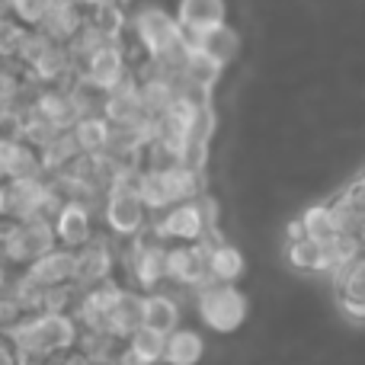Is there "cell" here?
<instances>
[{
    "instance_id": "6da1fadb",
    "label": "cell",
    "mask_w": 365,
    "mask_h": 365,
    "mask_svg": "<svg viewBox=\"0 0 365 365\" xmlns=\"http://www.w3.org/2000/svg\"><path fill=\"white\" fill-rule=\"evenodd\" d=\"M13 346L16 349H36L45 356H58V353H71L81 340V327L71 314H48L38 311L32 317H23L16 327L10 330Z\"/></svg>"
},
{
    "instance_id": "7a4b0ae2",
    "label": "cell",
    "mask_w": 365,
    "mask_h": 365,
    "mask_svg": "<svg viewBox=\"0 0 365 365\" xmlns=\"http://www.w3.org/2000/svg\"><path fill=\"white\" fill-rule=\"evenodd\" d=\"M195 311L202 324L215 334H234L247 321V298L237 285L227 282H208L195 295Z\"/></svg>"
},
{
    "instance_id": "3957f363",
    "label": "cell",
    "mask_w": 365,
    "mask_h": 365,
    "mask_svg": "<svg viewBox=\"0 0 365 365\" xmlns=\"http://www.w3.org/2000/svg\"><path fill=\"white\" fill-rule=\"evenodd\" d=\"M212 244L215 234L195 244H173L167 247V279L182 289H202L212 282Z\"/></svg>"
},
{
    "instance_id": "277c9868",
    "label": "cell",
    "mask_w": 365,
    "mask_h": 365,
    "mask_svg": "<svg viewBox=\"0 0 365 365\" xmlns=\"http://www.w3.org/2000/svg\"><path fill=\"white\" fill-rule=\"evenodd\" d=\"M128 272L141 292H158L167 282V244L154 234H138L128 240Z\"/></svg>"
},
{
    "instance_id": "5b68a950",
    "label": "cell",
    "mask_w": 365,
    "mask_h": 365,
    "mask_svg": "<svg viewBox=\"0 0 365 365\" xmlns=\"http://www.w3.org/2000/svg\"><path fill=\"white\" fill-rule=\"evenodd\" d=\"M103 221L122 240H132L148 231V208L132 189H109L103 199Z\"/></svg>"
},
{
    "instance_id": "8992f818",
    "label": "cell",
    "mask_w": 365,
    "mask_h": 365,
    "mask_svg": "<svg viewBox=\"0 0 365 365\" xmlns=\"http://www.w3.org/2000/svg\"><path fill=\"white\" fill-rule=\"evenodd\" d=\"M151 234L160 240V244H167V240H177V244H195V240H205L208 234H215V231L208 227L199 202H180V205L167 208V212L154 221Z\"/></svg>"
},
{
    "instance_id": "52a82bcc",
    "label": "cell",
    "mask_w": 365,
    "mask_h": 365,
    "mask_svg": "<svg viewBox=\"0 0 365 365\" xmlns=\"http://www.w3.org/2000/svg\"><path fill=\"white\" fill-rule=\"evenodd\" d=\"M128 74H132V68H128L125 48H122V42H113V45H106V48H100L96 55H90L77 77H81L83 83H90L93 90H100V93H109V90L119 87Z\"/></svg>"
},
{
    "instance_id": "ba28073f",
    "label": "cell",
    "mask_w": 365,
    "mask_h": 365,
    "mask_svg": "<svg viewBox=\"0 0 365 365\" xmlns=\"http://www.w3.org/2000/svg\"><path fill=\"white\" fill-rule=\"evenodd\" d=\"M29 109L42 122H48L55 132H71L74 122L81 119V109H77L68 87H36V93H32V100H29Z\"/></svg>"
},
{
    "instance_id": "9c48e42d",
    "label": "cell",
    "mask_w": 365,
    "mask_h": 365,
    "mask_svg": "<svg viewBox=\"0 0 365 365\" xmlns=\"http://www.w3.org/2000/svg\"><path fill=\"white\" fill-rule=\"evenodd\" d=\"M115 269V253L103 237H93L87 247L74 250V285L77 289H93L100 282H109Z\"/></svg>"
},
{
    "instance_id": "30bf717a",
    "label": "cell",
    "mask_w": 365,
    "mask_h": 365,
    "mask_svg": "<svg viewBox=\"0 0 365 365\" xmlns=\"http://www.w3.org/2000/svg\"><path fill=\"white\" fill-rule=\"evenodd\" d=\"M103 119L109 122L113 128H125V125H141L148 119L145 106H141L138 96V81L135 74H128L119 87H113L109 93H103Z\"/></svg>"
},
{
    "instance_id": "8fae6325",
    "label": "cell",
    "mask_w": 365,
    "mask_h": 365,
    "mask_svg": "<svg viewBox=\"0 0 365 365\" xmlns=\"http://www.w3.org/2000/svg\"><path fill=\"white\" fill-rule=\"evenodd\" d=\"M51 225H55L58 247H64V250H81V247H87L90 240L96 237L93 208L81 205V202H64V205L58 208V215L51 218Z\"/></svg>"
},
{
    "instance_id": "7c38bea8",
    "label": "cell",
    "mask_w": 365,
    "mask_h": 365,
    "mask_svg": "<svg viewBox=\"0 0 365 365\" xmlns=\"http://www.w3.org/2000/svg\"><path fill=\"white\" fill-rule=\"evenodd\" d=\"M23 279L29 285H36L38 292L55 289V285H71L74 282V250L55 247L51 253H45V257H38L36 263L26 266Z\"/></svg>"
},
{
    "instance_id": "4fadbf2b",
    "label": "cell",
    "mask_w": 365,
    "mask_h": 365,
    "mask_svg": "<svg viewBox=\"0 0 365 365\" xmlns=\"http://www.w3.org/2000/svg\"><path fill=\"white\" fill-rule=\"evenodd\" d=\"M26 77H29L32 87H68V83L77 77L74 58H71L68 45L51 42L48 48L42 51V58L26 71Z\"/></svg>"
},
{
    "instance_id": "5bb4252c",
    "label": "cell",
    "mask_w": 365,
    "mask_h": 365,
    "mask_svg": "<svg viewBox=\"0 0 365 365\" xmlns=\"http://www.w3.org/2000/svg\"><path fill=\"white\" fill-rule=\"evenodd\" d=\"M87 26V10L77 0H51L45 19L38 23V29L58 45H71L77 38V32Z\"/></svg>"
},
{
    "instance_id": "9a60e30c",
    "label": "cell",
    "mask_w": 365,
    "mask_h": 365,
    "mask_svg": "<svg viewBox=\"0 0 365 365\" xmlns=\"http://www.w3.org/2000/svg\"><path fill=\"white\" fill-rule=\"evenodd\" d=\"M186 38L192 42L195 51L208 55L215 64H221V68H225L227 61H234V58H237V51H240V36L227 23L208 26V29L195 32V36H186Z\"/></svg>"
},
{
    "instance_id": "2e32d148",
    "label": "cell",
    "mask_w": 365,
    "mask_h": 365,
    "mask_svg": "<svg viewBox=\"0 0 365 365\" xmlns=\"http://www.w3.org/2000/svg\"><path fill=\"white\" fill-rule=\"evenodd\" d=\"M227 16V4L225 0H180L177 6V23L186 36L208 29V26L225 23Z\"/></svg>"
},
{
    "instance_id": "e0dca14e",
    "label": "cell",
    "mask_w": 365,
    "mask_h": 365,
    "mask_svg": "<svg viewBox=\"0 0 365 365\" xmlns=\"http://www.w3.org/2000/svg\"><path fill=\"white\" fill-rule=\"evenodd\" d=\"M141 302H145V295H141V292L122 289L119 298H115V304H113V311H109L106 334L115 336L119 343L128 340V336L141 327Z\"/></svg>"
},
{
    "instance_id": "ac0fdd59",
    "label": "cell",
    "mask_w": 365,
    "mask_h": 365,
    "mask_svg": "<svg viewBox=\"0 0 365 365\" xmlns=\"http://www.w3.org/2000/svg\"><path fill=\"white\" fill-rule=\"evenodd\" d=\"M141 327L158 330V334L170 336L180 330V304L177 298L164 295V292H148L141 302Z\"/></svg>"
},
{
    "instance_id": "d6986e66",
    "label": "cell",
    "mask_w": 365,
    "mask_h": 365,
    "mask_svg": "<svg viewBox=\"0 0 365 365\" xmlns=\"http://www.w3.org/2000/svg\"><path fill=\"white\" fill-rule=\"evenodd\" d=\"M336 289H340V304L349 317L365 321V250L356 263L336 272Z\"/></svg>"
},
{
    "instance_id": "ffe728a7",
    "label": "cell",
    "mask_w": 365,
    "mask_h": 365,
    "mask_svg": "<svg viewBox=\"0 0 365 365\" xmlns=\"http://www.w3.org/2000/svg\"><path fill=\"white\" fill-rule=\"evenodd\" d=\"M74 135V145L83 158H93V154H106L109 151V138H113V125L103 119V113L96 115H81L71 128Z\"/></svg>"
},
{
    "instance_id": "44dd1931",
    "label": "cell",
    "mask_w": 365,
    "mask_h": 365,
    "mask_svg": "<svg viewBox=\"0 0 365 365\" xmlns=\"http://www.w3.org/2000/svg\"><path fill=\"white\" fill-rule=\"evenodd\" d=\"M38 158H42V173L51 180V177H58V173L71 170V167H74L83 154L77 151L74 135H71V132H58V135H51L42 148H38Z\"/></svg>"
},
{
    "instance_id": "7402d4cb",
    "label": "cell",
    "mask_w": 365,
    "mask_h": 365,
    "mask_svg": "<svg viewBox=\"0 0 365 365\" xmlns=\"http://www.w3.org/2000/svg\"><path fill=\"white\" fill-rule=\"evenodd\" d=\"M205 356V340L199 330L180 327L167 336V349H164V362L167 365H199Z\"/></svg>"
},
{
    "instance_id": "603a6c76",
    "label": "cell",
    "mask_w": 365,
    "mask_h": 365,
    "mask_svg": "<svg viewBox=\"0 0 365 365\" xmlns=\"http://www.w3.org/2000/svg\"><path fill=\"white\" fill-rule=\"evenodd\" d=\"M289 259H292V266L302 272H334L330 247L321 244V240H311V237L289 240Z\"/></svg>"
},
{
    "instance_id": "cb8c5ba5",
    "label": "cell",
    "mask_w": 365,
    "mask_h": 365,
    "mask_svg": "<svg viewBox=\"0 0 365 365\" xmlns=\"http://www.w3.org/2000/svg\"><path fill=\"white\" fill-rule=\"evenodd\" d=\"M244 276V253L231 244H212V282L234 285Z\"/></svg>"
},
{
    "instance_id": "d4e9b609",
    "label": "cell",
    "mask_w": 365,
    "mask_h": 365,
    "mask_svg": "<svg viewBox=\"0 0 365 365\" xmlns=\"http://www.w3.org/2000/svg\"><path fill=\"white\" fill-rule=\"evenodd\" d=\"M125 349L141 359L145 365H158L164 362V349H167V336L158 334V330H148V327H138L132 336L125 340Z\"/></svg>"
},
{
    "instance_id": "484cf974",
    "label": "cell",
    "mask_w": 365,
    "mask_h": 365,
    "mask_svg": "<svg viewBox=\"0 0 365 365\" xmlns=\"http://www.w3.org/2000/svg\"><path fill=\"white\" fill-rule=\"evenodd\" d=\"M302 231L304 237L311 240H321V244H327V240L336 237V225H334V212H330L327 202H317V205H308L304 208L302 218Z\"/></svg>"
},
{
    "instance_id": "4316f807",
    "label": "cell",
    "mask_w": 365,
    "mask_h": 365,
    "mask_svg": "<svg viewBox=\"0 0 365 365\" xmlns=\"http://www.w3.org/2000/svg\"><path fill=\"white\" fill-rule=\"evenodd\" d=\"M87 23L96 26V29H100L103 36H109L113 42H122V36H125V29H128L125 6H122V4H103V6H96V10L87 13Z\"/></svg>"
},
{
    "instance_id": "83f0119b",
    "label": "cell",
    "mask_w": 365,
    "mask_h": 365,
    "mask_svg": "<svg viewBox=\"0 0 365 365\" xmlns=\"http://www.w3.org/2000/svg\"><path fill=\"white\" fill-rule=\"evenodd\" d=\"M45 177L42 173V158H38V148L26 145V141L16 138V148H13V160H10V173L6 180H36Z\"/></svg>"
},
{
    "instance_id": "f1b7e54d",
    "label": "cell",
    "mask_w": 365,
    "mask_h": 365,
    "mask_svg": "<svg viewBox=\"0 0 365 365\" xmlns=\"http://www.w3.org/2000/svg\"><path fill=\"white\" fill-rule=\"evenodd\" d=\"M182 74L189 77V81H195L199 87H205V90H212L215 83H218V77H221V64H215L208 55H202V51H189V58H186V64H182Z\"/></svg>"
},
{
    "instance_id": "f546056e",
    "label": "cell",
    "mask_w": 365,
    "mask_h": 365,
    "mask_svg": "<svg viewBox=\"0 0 365 365\" xmlns=\"http://www.w3.org/2000/svg\"><path fill=\"white\" fill-rule=\"evenodd\" d=\"M26 26L19 19H13L10 13H0V61H13L26 38Z\"/></svg>"
},
{
    "instance_id": "4dcf8cb0",
    "label": "cell",
    "mask_w": 365,
    "mask_h": 365,
    "mask_svg": "<svg viewBox=\"0 0 365 365\" xmlns=\"http://www.w3.org/2000/svg\"><path fill=\"white\" fill-rule=\"evenodd\" d=\"M48 6H51V0H6V13L13 19H19L26 29H38Z\"/></svg>"
},
{
    "instance_id": "1f68e13d",
    "label": "cell",
    "mask_w": 365,
    "mask_h": 365,
    "mask_svg": "<svg viewBox=\"0 0 365 365\" xmlns=\"http://www.w3.org/2000/svg\"><path fill=\"white\" fill-rule=\"evenodd\" d=\"M51 45V38L45 36L42 29H29L26 32V38H23V45H19V51H16V58H13V64L16 68H23V71H29L32 64L42 58V51Z\"/></svg>"
},
{
    "instance_id": "d6a6232c",
    "label": "cell",
    "mask_w": 365,
    "mask_h": 365,
    "mask_svg": "<svg viewBox=\"0 0 365 365\" xmlns=\"http://www.w3.org/2000/svg\"><path fill=\"white\" fill-rule=\"evenodd\" d=\"M215 135V113L212 106H202L192 113L189 119V128H186V141H195V145H208Z\"/></svg>"
},
{
    "instance_id": "836d02e7",
    "label": "cell",
    "mask_w": 365,
    "mask_h": 365,
    "mask_svg": "<svg viewBox=\"0 0 365 365\" xmlns=\"http://www.w3.org/2000/svg\"><path fill=\"white\" fill-rule=\"evenodd\" d=\"M13 148H16V138H6V135H0V182H6V173H10Z\"/></svg>"
},
{
    "instance_id": "e575fe53",
    "label": "cell",
    "mask_w": 365,
    "mask_h": 365,
    "mask_svg": "<svg viewBox=\"0 0 365 365\" xmlns=\"http://www.w3.org/2000/svg\"><path fill=\"white\" fill-rule=\"evenodd\" d=\"M61 365H100V362H93L90 356H83L81 349H71V353L61 359Z\"/></svg>"
},
{
    "instance_id": "d590c367",
    "label": "cell",
    "mask_w": 365,
    "mask_h": 365,
    "mask_svg": "<svg viewBox=\"0 0 365 365\" xmlns=\"http://www.w3.org/2000/svg\"><path fill=\"white\" fill-rule=\"evenodd\" d=\"M0 365H19V362H16V349L6 346L4 340H0Z\"/></svg>"
},
{
    "instance_id": "8d00e7d4",
    "label": "cell",
    "mask_w": 365,
    "mask_h": 365,
    "mask_svg": "<svg viewBox=\"0 0 365 365\" xmlns=\"http://www.w3.org/2000/svg\"><path fill=\"white\" fill-rule=\"evenodd\" d=\"M109 365H145V362H141V359H135V356L128 353L125 346H122V349H119V356H115V359L109 362Z\"/></svg>"
},
{
    "instance_id": "74e56055",
    "label": "cell",
    "mask_w": 365,
    "mask_h": 365,
    "mask_svg": "<svg viewBox=\"0 0 365 365\" xmlns=\"http://www.w3.org/2000/svg\"><path fill=\"white\" fill-rule=\"evenodd\" d=\"M77 4L90 13V10H96V6H103V4H119V0H77Z\"/></svg>"
},
{
    "instance_id": "f35d334b",
    "label": "cell",
    "mask_w": 365,
    "mask_h": 365,
    "mask_svg": "<svg viewBox=\"0 0 365 365\" xmlns=\"http://www.w3.org/2000/svg\"><path fill=\"white\" fill-rule=\"evenodd\" d=\"M13 113H16V109H10V106H4V103H0V128L6 125V119H10Z\"/></svg>"
},
{
    "instance_id": "ab89813d",
    "label": "cell",
    "mask_w": 365,
    "mask_h": 365,
    "mask_svg": "<svg viewBox=\"0 0 365 365\" xmlns=\"http://www.w3.org/2000/svg\"><path fill=\"white\" fill-rule=\"evenodd\" d=\"M359 240H362V247H365V225H362V234H359Z\"/></svg>"
},
{
    "instance_id": "60d3db41",
    "label": "cell",
    "mask_w": 365,
    "mask_h": 365,
    "mask_svg": "<svg viewBox=\"0 0 365 365\" xmlns=\"http://www.w3.org/2000/svg\"><path fill=\"white\" fill-rule=\"evenodd\" d=\"M0 218H4V195H0Z\"/></svg>"
},
{
    "instance_id": "b9f144b4",
    "label": "cell",
    "mask_w": 365,
    "mask_h": 365,
    "mask_svg": "<svg viewBox=\"0 0 365 365\" xmlns=\"http://www.w3.org/2000/svg\"><path fill=\"white\" fill-rule=\"evenodd\" d=\"M359 180H362V182H365V173H362V177H359Z\"/></svg>"
}]
</instances>
